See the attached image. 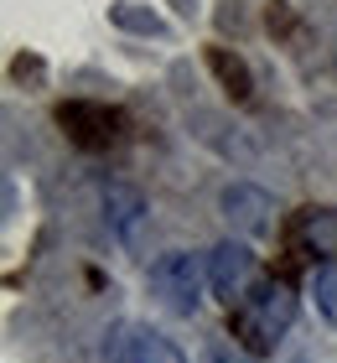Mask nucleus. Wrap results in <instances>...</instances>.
Masks as SVG:
<instances>
[{"mask_svg": "<svg viewBox=\"0 0 337 363\" xmlns=\"http://www.w3.org/2000/svg\"><path fill=\"white\" fill-rule=\"evenodd\" d=\"M291 322H296V291L285 286V280L265 275V280H255V291L233 306V342L249 348V353H270Z\"/></svg>", "mask_w": 337, "mask_h": 363, "instance_id": "obj_1", "label": "nucleus"}, {"mask_svg": "<svg viewBox=\"0 0 337 363\" xmlns=\"http://www.w3.org/2000/svg\"><path fill=\"white\" fill-rule=\"evenodd\" d=\"M202 286H208V265L187 250H172L150 265V296L172 311V317H192L202 306Z\"/></svg>", "mask_w": 337, "mask_h": 363, "instance_id": "obj_2", "label": "nucleus"}, {"mask_svg": "<svg viewBox=\"0 0 337 363\" xmlns=\"http://www.w3.org/2000/svg\"><path fill=\"white\" fill-rule=\"evenodd\" d=\"M57 125L67 130L73 145H83V151H114V145H125V114L109 109V104L73 99V104L57 109Z\"/></svg>", "mask_w": 337, "mask_h": 363, "instance_id": "obj_3", "label": "nucleus"}, {"mask_svg": "<svg viewBox=\"0 0 337 363\" xmlns=\"http://www.w3.org/2000/svg\"><path fill=\"white\" fill-rule=\"evenodd\" d=\"M255 255H249V244H233L223 239L218 250L208 255V291L218 296V301H228V306H239L249 291H255Z\"/></svg>", "mask_w": 337, "mask_h": 363, "instance_id": "obj_4", "label": "nucleus"}, {"mask_svg": "<svg viewBox=\"0 0 337 363\" xmlns=\"http://www.w3.org/2000/svg\"><path fill=\"white\" fill-rule=\"evenodd\" d=\"M218 208H223V218L233 228H244V234H265L270 213H275V203H270V192L255 187V182H233V187H223V197H218Z\"/></svg>", "mask_w": 337, "mask_h": 363, "instance_id": "obj_5", "label": "nucleus"}, {"mask_svg": "<svg viewBox=\"0 0 337 363\" xmlns=\"http://www.w3.org/2000/svg\"><path fill=\"white\" fill-rule=\"evenodd\" d=\"M104 223L120 244H135L140 239V223H145V197L135 187H125V182H109L104 187Z\"/></svg>", "mask_w": 337, "mask_h": 363, "instance_id": "obj_6", "label": "nucleus"}, {"mask_svg": "<svg viewBox=\"0 0 337 363\" xmlns=\"http://www.w3.org/2000/svg\"><path fill=\"white\" fill-rule=\"evenodd\" d=\"M296 244H301V255L337 265V208H306L296 218Z\"/></svg>", "mask_w": 337, "mask_h": 363, "instance_id": "obj_7", "label": "nucleus"}, {"mask_svg": "<svg viewBox=\"0 0 337 363\" xmlns=\"http://www.w3.org/2000/svg\"><path fill=\"white\" fill-rule=\"evenodd\" d=\"M208 68L223 78V89L233 99H249V89H255V84H249V68H244L239 57H228V47H208Z\"/></svg>", "mask_w": 337, "mask_h": 363, "instance_id": "obj_8", "label": "nucleus"}, {"mask_svg": "<svg viewBox=\"0 0 337 363\" xmlns=\"http://www.w3.org/2000/svg\"><path fill=\"white\" fill-rule=\"evenodd\" d=\"M135 363H187L182 348L161 333H135Z\"/></svg>", "mask_w": 337, "mask_h": 363, "instance_id": "obj_9", "label": "nucleus"}, {"mask_svg": "<svg viewBox=\"0 0 337 363\" xmlns=\"http://www.w3.org/2000/svg\"><path fill=\"white\" fill-rule=\"evenodd\" d=\"M109 21L125 26V31H140V37H166V21H161L156 11H140V6H114Z\"/></svg>", "mask_w": 337, "mask_h": 363, "instance_id": "obj_10", "label": "nucleus"}, {"mask_svg": "<svg viewBox=\"0 0 337 363\" xmlns=\"http://www.w3.org/2000/svg\"><path fill=\"white\" fill-rule=\"evenodd\" d=\"M311 296H316V311L337 327V265H327V270H316V280H311Z\"/></svg>", "mask_w": 337, "mask_h": 363, "instance_id": "obj_11", "label": "nucleus"}, {"mask_svg": "<svg viewBox=\"0 0 337 363\" xmlns=\"http://www.w3.org/2000/svg\"><path fill=\"white\" fill-rule=\"evenodd\" d=\"M104 363H135V337H130L125 322L109 327V337H104Z\"/></svg>", "mask_w": 337, "mask_h": 363, "instance_id": "obj_12", "label": "nucleus"}, {"mask_svg": "<svg viewBox=\"0 0 337 363\" xmlns=\"http://www.w3.org/2000/svg\"><path fill=\"white\" fill-rule=\"evenodd\" d=\"M202 363H255V353L239 348V342H228V337H213L208 353H202Z\"/></svg>", "mask_w": 337, "mask_h": 363, "instance_id": "obj_13", "label": "nucleus"}]
</instances>
